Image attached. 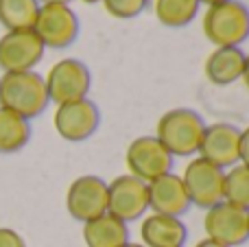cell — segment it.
I'll return each instance as SVG.
<instances>
[{
	"label": "cell",
	"mask_w": 249,
	"mask_h": 247,
	"mask_svg": "<svg viewBox=\"0 0 249 247\" xmlns=\"http://www.w3.org/2000/svg\"><path fill=\"white\" fill-rule=\"evenodd\" d=\"M203 131L206 121L201 114L188 107H175L160 116L155 125V138L173 158H190L197 156Z\"/></svg>",
	"instance_id": "6da1fadb"
},
{
	"label": "cell",
	"mask_w": 249,
	"mask_h": 247,
	"mask_svg": "<svg viewBox=\"0 0 249 247\" xmlns=\"http://www.w3.org/2000/svg\"><path fill=\"white\" fill-rule=\"evenodd\" d=\"M48 103L51 101H48L44 77L35 70L4 72L0 77V107L31 121L37 118L48 107Z\"/></svg>",
	"instance_id": "7a4b0ae2"
},
{
	"label": "cell",
	"mask_w": 249,
	"mask_h": 247,
	"mask_svg": "<svg viewBox=\"0 0 249 247\" xmlns=\"http://www.w3.org/2000/svg\"><path fill=\"white\" fill-rule=\"evenodd\" d=\"M203 35L214 48L241 46L249 37V9L241 0H223L206 7L201 18Z\"/></svg>",
	"instance_id": "3957f363"
},
{
	"label": "cell",
	"mask_w": 249,
	"mask_h": 247,
	"mask_svg": "<svg viewBox=\"0 0 249 247\" xmlns=\"http://www.w3.org/2000/svg\"><path fill=\"white\" fill-rule=\"evenodd\" d=\"M44 83H46L48 101L55 105H64L88 99V92L92 88V74L83 61L66 57L51 66V70L44 77Z\"/></svg>",
	"instance_id": "277c9868"
},
{
	"label": "cell",
	"mask_w": 249,
	"mask_h": 247,
	"mask_svg": "<svg viewBox=\"0 0 249 247\" xmlns=\"http://www.w3.org/2000/svg\"><path fill=\"white\" fill-rule=\"evenodd\" d=\"M173 160L175 158L155 136H138L124 151V164L129 169V175L146 184L166 173H173Z\"/></svg>",
	"instance_id": "5b68a950"
},
{
	"label": "cell",
	"mask_w": 249,
	"mask_h": 247,
	"mask_svg": "<svg viewBox=\"0 0 249 247\" xmlns=\"http://www.w3.org/2000/svg\"><path fill=\"white\" fill-rule=\"evenodd\" d=\"M33 31L44 48H66L77 42L81 22L70 4H39Z\"/></svg>",
	"instance_id": "8992f818"
},
{
	"label": "cell",
	"mask_w": 249,
	"mask_h": 247,
	"mask_svg": "<svg viewBox=\"0 0 249 247\" xmlns=\"http://www.w3.org/2000/svg\"><path fill=\"white\" fill-rule=\"evenodd\" d=\"M184 188L188 193L190 206H197L201 210L212 208L214 204L223 201V177L225 171L219 166L206 162L203 158H193L186 164L184 173L179 175Z\"/></svg>",
	"instance_id": "52a82bcc"
},
{
	"label": "cell",
	"mask_w": 249,
	"mask_h": 247,
	"mask_svg": "<svg viewBox=\"0 0 249 247\" xmlns=\"http://www.w3.org/2000/svg\"><path fill=\"white\" fill-rule=\"evenodd\" d=\"M206 239L225 247H238L249 241V212L243 208L219 201L203 214Z\"/></svg>",
	"instance_id": "ba28073f"
},
{
	"label": "cell",
	"mask_w": 249,
	"mask_h": 247,
	"mask_svg": "<svg viewBox=\"0 0 249 247\" xmlns=\"http://www.w3.org/2000/svg\"><path fill=\"white\" fill-rule=\"evenodd\" d=\"M107 212L129 226L149 212V184L133 175H118L107 184Z\"/></svg>",
	"instance_id": "9c48e42d"
},
{
	"label": "cell",
	"mask_w": 249,
	"mask_h": 247,
	"mask_svg": "<svg viewBox=\"0 0 249 247\" xmlns=\"http://www.w3.org/2000/svg\"><path fill=\"white\" fill-rule=\"evenodd\" d=\"M66 210L74 221L88 223L107 212V182L99 175H81L68 186Z\"/></svg>",
	"instance_id": "30bf717a"
},
{
	"label": "cell",
	"mask_w": 249,
	"mask_h": 247,
	"mask_svg": "<svg viewBox=\"0 0 249 247\" xmlns=\"http://www.w3.org/2000/svg\"><path fill=\"white\" fill-rule=\"evenodd\" d=\"M55 131L68 142H83L92 138L101 125V109L94 101L81 99L72 103L57 105L53 116Z\"/></svg>",
	"instance_id": "8fae6325"
},
{
	"label": "cell",
	"mask_w": 249,
	"mask_h": 247,
	"mask_svg": "<svg viewBox=\"0 0 249 247\" xmlns=\"http://www.w3.org/2000/svg\"><path fill=\"white\" fill-rule=\"evenodd\" d=\"M44 44L33 29L7 31L0 37V70L2 72H29L44 59Z\"/></svg>",
	"instance_id": "7c38bea8"
},
{
	"label": "cell",
	"mask_w": 249,
	"mask_h": 247,
	"mask_svg": "<svg viewBox=\"0 0 249 247\" xmlns=\"http://www.w3.org/2000/svg\"><path fill=\"white\" fill-rule=\"evenodd\" d=\"M238 147H241V129L232 123H212L206 125L197 156L206 162L228 171L238 164Z\"/></svg>",
	"instance_id": "4fadbf2b"
},
{
	"label": "cell",
	"mask_w": 249,
	"mask_h": 247,
	"mask_svg": "<svg viewBox=\"0 0 249 247\" xmlns=\"http://www.w3.org/2000/svg\"><path fill=\"white\" fill-rule=\"evenodd\" d=\"M190 208L188 193L179 175L166 173L149 182V210L168 217H184Z\"/></svg>",
	"instance_id": "5bb4252c"
},
{
	"label": "cell",
	"mask_w": 249,
	"mask_h": 247,
	"mask_svg": "<svg viewBox=\"0 0 249 247\" xmlns=\"http://www.w3.org/2000/svg\"><path fill=\"white\" fill-rule=\"evenodd\" d=\"M188 228L179 217L151 212L142 217L140 243L144 247H184Z\"/></svg>",
	"instance_id": "9a60e30c"
},
{
	"label": "cell",
	"mask_w": 249,
	"mask_h": 247,
	"mask_svg": "<svg viewBox=\"0 0 249 247\" xmlns=\"http://www.w3.org/2000/svg\"><path fill=\"white\" fill-rule=\"evenodd\" d=\"M243 68H245V53L241 46H221L208 55L206 64H203V72L206 79L212 86H230L236 83L243 77Z\"/></svg>",
	"instance_id": "2e32d148"
},
{
	"label": "cell",
	"mask_w": 249,
	"mask_h": 247,
	"mask_svg": "<svg viewBox=\"0 0 249 247\" xmlns=\"http://www.w3.org/2000/svg\"><path fill=\"white\" fill-rule=\"evenodd\" d=\"M81 234L88 247H123L129 243V226L109 212L83 223Z\"/></svg>",
	"instance_id": "e0dca14e"
},
{
	"label": "cell",
	"mask_w": 249,
	"mask_h": 247,
	"mask_svg": "<svg viewBox=\"0 0 249 247\" xmlns=\"http://www.w3.org/2000/svg\"><path fill=\"white\" fill-rule=\"evenodd\" d=\"M31 140V123L16 112L0 107V153H16Z\"/></svg>",
	"instance_id": "ac0fdd59"
},
{
	"label": "cell",
	"mask_w": 249,
	"mask_h": 247,
	"mask_svg": "<svg viewBox=\"0 0 249 247\" xmlns=\"http://www.w3.org/2000/svg\"><path fill=\"white\" fill-rule=\"evenodd\" d=\"M199 0H153V13L168 29L188 26L199 13Z\"/></svg>",
	"instance_id": "d6986e66"
},
{
	"label": "cell",
	"mask_w": 249,
	"mask_h": 247,
	"mask_svg": "<svg viewBox=\"0 0 249 247\" xmlns=\"http://www.w3.org/2000/svg\"><path fill=\"white\" fill-rule=\"evenodd\" d=\"M37 11V0H0V24L7 31L33 29Z\"/></svg>",
	"instance_id": "ffe728a7"
},
{
	"label": "cell",
	"mask_w": 249,
	"mask_h": 247,
	"mask_svg": "<svg viewBox=\"0 0 249 247\" xmlns=\"http://www.w3.org/2000/svg\"><path fill=\"white\" fill-rule=\"evenodd\" d=\"M223 201L249 212V166L234 164L225 171L223 177Z\"/></svg>",
	"instance_id": "44dd1931"
},
{
	"label": "cell",
	"mask_w": 249,
	"mask_h": 247,
	"mask_svg": "<svg viewBox=\"0 0 249 247\" xmlns=\"http://www.w3.org/2000/svg\"><path fill=\"white\" fill-rule=\"evenodd\" d=\"M105 11L118 20H129L136 18L149 7V0H101Z\"/></svg>",
	"instance_id": "7402d4cb"
},
{
	"label": "cell",
	"mask_w": 249,
	"mask_h": 247,
	"mask_svg": "<svg viewBox=\"0 0 249 247\" xmlns=\"http://www.w3.org/2000/svg\"><path fill=\"white\" fill-rule=\"evenodd\" d=\"M0 247H26V241L11 228H0Z\"/></svg>",
	"instance_id": "603a6c76"
},
{
	"label": "cell",
	"mask_w": 249,
	"mask_h": 247,
	"mask_svg": "<svg viewBox=\"0 0 249 247\" xmlns=\"http://www.w3.org/2000/svg\"><path fill=\"white\" fill-rule=\"evenodd\" d=\"M238 162L249 166V127L241 129V147H238Z\"/></svg>",
	"instance_id": "cb8c5ba5"
},
{
	"label": "cell",
	"mask_w": 249,
	"mask_h": 247,
	"mask_svg": "<svg viewBox=\"0 0 249 247\" xmlns=\"http://www.w3.org/2000/svg\"><path fill=\"white\" fill-rule=\"evenodd\" d=\"M241 81L245 83V88L249 90V55H245V68H243V77H241Z\"/></svg>",
	"instance_id": "d4e9b609"
},
{
	"label": "cell",
	"mask_w": 249,
	"mask_h": 247,
	"mask_svg": "<svg viewBox=\"0 0 249 247\" xmlns=\"http://www.w3.org/2000/svg\"><path fill=\"white\" fill-rule=\"evenodd\" d=\"M195 247H225V245H221V243H214V241H210V239H203V241H199Z\"/></svg>",
	"instance_id": "484cf974"
},
{
	"label": "cell",
	"mask_w": 249,
	"mask_h": 247,
	"mask_svg": "<svg viewBox=\"0 0 249 247\" xmlns=\"http://www.w3.org/2000/svg\"><path fill=\"white\" fill-rule=\"evenodd\" d=\"M39 4H70L72 0H37Z\"/></svg>",
	"instance_id": "4316f807"
},
{
	"label": "cell",
	"mask_w": 249,
	"mask_h": 247,
	"mask_svg": "<svg viewBox=\"0 0 249 247\" xmlns=\"http://www.w3.org/2000/svg\"><path fill=\"white\" fill-rule=\"evenodd\" d=\"M223 2V0H199V4H203V7H210V4H219Z\"/></svg>",
	"instance_id": "83f0119b"
},
{
	"label": "cell",
	"mask_w": 249,
	"mask_h": 247,
	"mask_svg": "<svg viewBox=\"0 0 249 247\" xmlns=\"http://www.w3.org/2000/svg\"><path fill=\"white\" fill-rule=\"evenodd\" d=\"M123 247H144L142 243H133V241H129V243H124Z\"/></svg>",
	"instance_id": "f1b7e54d"
},
{
	"label": "cell",
	"mask_w": 249,
	"mask_h": 247,
	"mask_svg": "<svg viewBox=\"0 0 249 247\" xmlns=\"http://www.w3.org/2000/svg\"><path fill=\"white\" fill-rule=\"evenodd\" d=\"M83 2H88V4H94V2H101V0H83Z\"/></svg>",
	"instance_id": "f546056e"
}]
</instances>
